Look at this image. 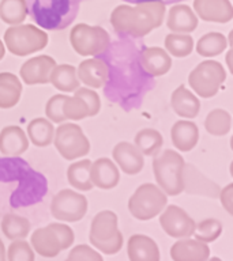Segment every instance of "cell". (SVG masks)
<instances>
[{"instance_id":"cell-1","label":"cell","mask_w":233,"mask_h":261,"mask_svg":"<svg viewBox=\"0 0 233 261\" xmlns=\"http://www.w3.org/2000/svg\"><path fill=\"white\" fill-rule=\"evenodd\" d=\"M165 16V4L161 0H142L135 7L122 4L110 14V23L120 36L142 38L159 28Z\"/></svg>"},{"instance_id":"cell-2","label":"cell","mask_w":233,"mask_h":261,"mask_svg":"<svg viewBox=\"0 0 233 261\" xmlns=\"http://www.w3.org/2000/svg\"><path fill=\"white\" fill-rule=\"evenodd\" d=\"M28 14L37 26L46 30H64L73 23L81 0H25Z\"/></svg>"},{"instance_id":"cell-3","label":"cell","mask_w":233,"mask_h":261,"mask_svg":"<svg viewBox=\"0 0 233 261\" xmlns=\"http://www.w3.org/2000/svg\"><path fill=\"white\" fill-rule=\"evenodd\" d=\"M183 156L175 150H165L155 154L153 159L154 178L165 195L177 196L183 192L181 171L184 166Z\"/></svg>"},{"instance_id":"cell-4","label":"cell","mask_w":233,"mask_h":261,"mask_svg":"<svg viewBox=\"0 0 233 261\" xmlns=\"http://www.w3.org/2000/svg\"><path fill=\"white\" fill-rule=\"evenodd\" d=\"M89 240L94 248L105 254H116L123 246V234L118 227V215L105 210L94 216Z\"/></svg>"},{"instance_id":"cell-5","label":"cell","mask_w":233,"mask_h":261,"mask_svg":"<svg viewBox=\"0 0 233 261\" xmlns=\"http://www.w3.org/2000/svg\"><path fill=\"white\" fill-rule=\"evenodd\" d=\"M48 34L34 24H14L4 33V44L15 56H29L48 45Z\"/></svg>"},{"instance_id":"cell-6","label":"cell","mask_w":233,"mask_h":261,"mask_svg":"<svg viewBox=\"0 0 233 261\" xmlns=\"http://www.w3.org/2000/svg\"><path fill=\"white\" fill-rule=\"evenodd\" d=\"M168 203L165 192L154 184H143L128 200L131 215L138 220H150L161 214Z\"/></svg>"},{"instance_id":"cell-7","label":"cell","mask_w":233,"mask_h":261,"mask_svg":"<svg viewBox=\"0 0 233 261\" xmlns=\"http://www.w3.org/2000/svg\"><path fill=\"white\" fill-rule=\"evenodd\" d=\"M69 42L81 56H97L105 52L110 45V37L101 26L86 23L75 24L69 33Z\"/></svg>"},{"instance_id":"cell-8","label":"cell","mask_w":233,"mask_h":261,"mask_svg":"<svg viewBox=\"0 0 233 261\" xmlns=\"http://www.w3.org/2000/svg\"><path fill=\"white\" fill-rule=\"evenodd\" d=\"M225 79L226 71L222 64L216 60H206L196 65L190 72L188 83L199 97L212 98L218 93Z\"/></svg>"},{"instance_id":"cell-9","label":"cell","mask_w":233,"mask_h":261,"mask_svg":"<svg viewBox=\"0 0 233 261\" xmlns=\"http://www.w3.org/2000/svg\"><path fill=\"white\" fill-rule=\"evenodd\" d=\"M53 144L64 159L74 161L89 154L90 143L78 124H61L53 135Z\"/></svg>"},{"instance_id":"cell-10","label":"cell","mask_w":233,"mask_h":261,"mask_svg":"<svg viewBox=\"0 0 233 261\" xmlns=\"http://www.w3.org/2000/svg\"><path fill=\"white\" fill-rule=\"evenodd\" d=\"M87 199L71 189H63L55 195L51 203V212L61 222H78L86 215Z\"/></svg>"},{"instance_id":"cell-11","label":"cell","mask_w":233,"mask_h":261,"mask_svg":"<svg viewBox=\"0 0 233 261\" xmlns=\"http://www.w3.org/2000/svg\"><path fill=\"white\" fill-rule=\"evenodd\" d=\"M159 216V224L168 236L172 238H187L194 234L195 222L183 208L175 204L165 205Z\"/></svg>"},{"instance_id":"cell-12","label":"cell","mask_w":233,"mask_h":261,"mask_svg":"<svg viewBox=\"0 0 233 261\" xmlns=\"http://www.w3.org/2000/svg\"><path fill=\"white\" fill-rule=\"evenodd\" d=\"M181 179H183V191L191 195L206 196L210 199H216L220 195V187L212 179H208L203 173H200L194 165L184 163L183 171H181Z\"/></svg>"},{"instance_id":"cell-13","label":"cell","mask_w":233,"mask_h":261,"mask_svg":"<svg viewBox=\"0 0 233 261\" xmlns=\"http://www.w3.org/2000/svg\"><path fill=\"white\" fill-rule=\"evenodd\" d=\"M55 65V59L48 55L32 57L20 67V77L29 86L45 85L49 83V76Z\"/></svg>"},{"instance_id":"cell-14","label":"cell","mask_w":233,"mask_h":261,"mask_svg":"<svg viewBox=\"0 0 233 261\" xmlns=\"http://www.w3.org/2000/svg\"><path fill=\"white\" fill-rule=\"evenodd\" d=\"M194 10L206 22L228 23L233 18V7L229 0H194Z\"/></svg>"},{"instance_id":"cell-15","label":"cell","mask_w":233,"mask_h":261,"mask_svg":"<svg viewBox=\"0 0 233 261\" xmlns=\"http://www.w3.org/2000/svg\"><path fill=\"white\" fill-rule=\"evenodd\" d=\"M116 165L124 171L126 174H138L145 165V155L138 150V147L128 142H120L114 146L112 151Z\"/></svg>"},{"instance_id":"cell-16","label":"cell","mask_w":233,"mask_h":261,"mask_svg":"<svg viewBox=\"0 0 233 261\" xmlns=\"http://www.w3.org/2000/svg\"><path fill=\"white\" fill-rule=\"evenodd\" d=\"M77 75L79 82L85 83L91 89H101L106 85L109 77V69L105 61L101 59H87L82 61L77 68Z\"/></svg>"},{"instance_id":"cell-17","label":"cell","mask_w":233,"mask_h":261,"mask_svg":"<svg viewBox=\"0 0 233 261\" xmlns=\"http://www.w3.org/2000/svg\"><path fill=\"white\" fill-rule=\"evenodd\" d=\"M171 257L175 261H204L210 257V248L206 242L187 237L172 245Z\"/></svg>"},{"instance_id":"cell-18","label":"cell","mask_w":233,"mask_h":261,"mask_svg":"<svg viewBox=\"0 0 233 261\" xmlns=\"http://www.w3.org/2000/svg\"><path fill=\"white\" fill-rule=\"evenodd\" d=\"M139 60L142 68L149 73L150 76H162L172 67V57L169 53L158 46H150V48L142 49L139 55Z\"/></svg>"},{"instance_id":"cell-19","label":"cell","mask_w":233,"mask_h":261,"mask_svg":"<svg viewBox=\"0 0 233 261\" xmlns=\"http://www.w3.org/2000/svg\"><path fill=\"white\" fill-rule=\"evenodd\" d=\"M90 178L93 187L100 189H112L119 184L120 173L118 166L109 158H100L91 163L90 167Z\"/></svg>"},{"instance_id":"cell-20","label":"cell","mask_w":233,"mask_h":261,"mask_svg":"<svg viewBox=\"0 0 233 261\" xmlns=\"http://www.w3.org/2000/svg\"><path fill=\"white\" fill-rule=\"evenodd\" d=\"M29 148V138L20 126H6L0 132V152L7 156L22 155Z\"/></svg>"},{"instance_id":"cell-21","label":"cell","mask_w":233,"mask_h":261,"mask_svg":"<svg viewBox=\"0 0 233 261\" xmlns=\"http://www.w3.org/2000/svg\"><path fill=\"white\" fill-rule=\"evenodd\" d=\"M127 253L132 261L159 260V248L153 238L143 234H135L128 240Z\"/></svg>"},{"instance_id":"cell-22","label":"cell","mask_w":233,"mask_h":261,"mask_svg":"<svg viewBox=\"0 0 233 261\" xmlns=\"http://www.w3.org/2000/svg\"><path fill=\"white\" fill-rule=\"evenodd\" d=\"M167 26L172 33L188 34L198 26V18L187 4H176L168 12Z\"/></svg>"},{"instance_id":"cell-23","label":"cell","mask_w":233,"mask_h":261,"mask_svg":"<svg viewBox=\"0 0 233 261\" xmlns=\"http://www.w3.org/2000/svg\"><path fill=\"white\" fill-rule=\"evenodd\" d=\"M171 138L173 146L177 150L187 152L191 151L199 140V129L195 122L181 120L173 124L171 129Z\"/></svg>"},{"instance_id":"cell-24","label":"cell","mask_w":233,"mask_h":261,"mask_svg":"<svg viewBox=\"0 0 233 261\" xmlns=\"http://www.w3.org/2000/svg\"><path fill=\"white\" fill-rule=\"evenodd\" d=\"M171 105L175 113L184 118H195L200 110L199 99L183 85L172 93Z\"/></svg>"},{"instance_id":"cell-25","label":"cell","mask_w":233,"mask_h":261,"mask_svg":"<svg viewBox=\"0 0 233 261\" xmlns=\"http://www.w3.org/2000/svg\"><path fill=\"white\" fill-rule=\"evenodd\" d=\"M32 246L40 256L42 257H56L61 252L60 244L56 234L52 228L46 227L37 228L32 234Z\"/></svg>"},{"instance_id":"cell-26","label":"cell","mask_w":233,"mask_h":261,"mask_svg":"<svg viewBox=\"0 0 233 261\" xmlns=\"http://www.w3.org/2000/svg\"><path fill=\"white\" fill-rule=\"evenodd\" d=\"M22 83L11 72L0 73V109H11L19 102Z\"/></svg>"},{"instance_id":"cell-27","label":"cell","mask_w":233,"mask_h":261,"mask_svg":"<svg viewBox=\"0 0 233 261\" xmlns=\"http://www.w3.org/2000/svg\"><path fill=\"white\" fill-rule=\"evenodd\" d=\"M49 83L53 87L64 93H73L79 87V79L77 75V68L69 64L55 65L49 76Z\"/></svg>"},{"instance_id":"cell-28","label":"cell","mask_w":233,"mask_h":261,"mask_svg":"<svg viewBox=\"0 0 233 261\" xmlns=\"http://www.w3.org/2000/svg\"><path fill=\"white\" fill-rule=\"evenodd\" d=\"M55 128L51 120L48 118H34L29 122L28 136L30 143L37 147H46L53 142Z\"/></svg>"},{"instance_id":"cell-29","label":"cell","mask_w":233,"mask_h":261,"mask_svg":"<svg viewBox=\"0 0 233 261\" xmlns=\"http://www.w3.org/2000/svg\"><path fill=\"white\" fill-rule=\"evenodd\" d=\"M90 167H91V161L89 159H83L69 165L67 169V179L69 185L78 191H91L93 182L90 178Z\"/></svg>"},{"instance_id":"cell-30","label":"cell","mask_w":233,"mask_h":261,"mask_svg":"<svg viewBox=\"0 0 233 261\" xmlns=\"http://www.w3.org/2000/svg\"><path fill=\"white\" fill-rule=\"evenodd\" d=\"M2 231L8 240H24L30 232V222L24 216L7 214L2 219Z\"/></svg>"},{"instance_id":"cell-31","label":"cell","mask_w":233,"mask_h":261,"mask_svg":"<svg viewBox=\"0 0 233 261\" xmlns=\"http://www.w3.org/2000/svg\"><path fill=\"white\" fill-rule=\"evenodd\" d=\"M135 146L138 147V150L146 156L158 154L161 147L164 144V139L158 130L146 128V129L139 130L135 135Z\"/></svg>"},{"instance_id":"cell-32","label":"cell","mask_w":233,"mask_h":261,"mask_svg":"<svg viewBox=\"0 0 233 261\" xmlns=\"http://www.w3.org/2000/svg\"><path fill=\"white\" fill-rule=\"evenodd\" d=\"M228 46V41L221 33H207L200 37L196 44V52L203 57L218 56Z\"/></svg>"},{"instance_id":"cell-33","label":"cell","mask_w":233,"mask_h":261,"mask_svg":"<svg viewBox=\"0 0 233 261\" xmlns=\"http://www.w3.org/2000/svg\"><path fill=\"white\" fill-rule=\"evenodd\" d=\"M28 15L25 0H2L0 2V18L4 23L19 24Z\"/></svg>"},{"instance_id":"cell-34","label":"cell","mask_w":233,"mask_h":261,"mask_svg":"<svg viewBox=\"0 0 233 261\" xmlns=\"http://www.w3.org/2000/svg\"><path fill=\"white\" fill-rule=\"evenodd\" d=\"M165 50L171 56L175 57H187L191 55L194 49V40L190 34H180V33H172L168 34L164 40Z\"/></svg>"},{"instance_id":"cell-35","label":"cell","mask_w":233,"mask_h":261,"mask_svg":"<svg viewBox=\"0 0 233 261\" xmlns=\"http://www.w3.org/2000/svg\"><path fill=\"white\" fill-rule=\"evenodd\" d=\"M232 125V117L229 112L224 109H214L207 114L204 120V128L210 135L225 136L229 134Z\"/></svg>"},{"instance_id":"cell-36","label":"cell","mask_w":233,"mask_h":261,"mask_svg":"<svg viewBox=\"0 0 233 261\" xmlns=\"http://www.w3.org/2000/svg\"><path fill=\"white\" fill-rule=\"evenodd\" d=\"M221 232H222V223L218 219L208 218V219H204L195 224V230H194L192 236H195V240L210 244L221 236Z\"/></svg>"},{"instance_id":"cell-37","label":"cell","mask_w":233,"mask_h":261,"mask_svg":"<svg viewBox=\"0 0 233 261\" xmlns=\"http://www.w3.org/2000/svg\"><path fill=\"white\" fill-rule=\"evenodd\" d=\"M63 113L67 120L78 121L82 118L89 117V108L81 97H67L63 102Z\"/></svg>"},{"instance_id":"cell-38","label":"cell","mask_w":233,"mask_h":261,"mask_svg":"<svg viewBox=\"0 0 233 261\" xmlns=\"http://www.w3.org/2000/svg\"><path fill=\"white\" fill-rule=\"evenodd\" d=\"M6 258L8 260H24L32 261L34 260V252L32 246L24 240H14L11 245L8 246V250L6 252Z\"/></svg>"},{"instance_id":"cell-39","label":"cell","mask_w":233,"mask_h":261,"mask_svg":"<svg viewBox=\"0 0 233 261\" xmlns=\"http://www.w3.org/2000/svg\"><path fill=\"white\" fill-rule=\"evenodd\" d=\"M67 98V95H61V94H57V95H53L51 99H48L46 105H45V114L48 120L53 122H60L65 121L64 113H63V102Z\"/></svg>"},{"instance_id":"cell-40","label":"cell","mask_w":233,"mask_h":261,"mask_svg":"<svg viewBox=\"0 0 233 261\" xmlns=\"http://www.w3.org/2000/svg\"><path fill=\"white\" fill-rule=\"evenodd\" d=\"M74 95L77 97H81L83 101L87 103V108H89V117H93L96 114H98L100 109H101V101H100V97L98 94L91 89H85V87H78L75 91H74Z\"/></svg>"},{"instance_id":"cell-41","label":"cell","mask_w":233,"mask_h":261,"mask_svg":"<svg viewBox=\"0 0 233 261\" xmlns=\"http://www.w3.org/2000/svg\"><path fill=\"white\" fill-rule=\"evenodd\" d=\"M67 258L73 261H81V260L100 261L102 260V256L97 252V250H94L93 248H90L89 245H78V246H75V248L68 253Z\"/></svg>"},{"instance_id":"cell-42","label":"cell","mask_w":233,"mask_h":261,"mask_svg":"<svg viewBox=\"0 0 233 261\" xmlns=\"http://www.w3.org/2000/svg\"><path fill=\"white\" fill-rule=\"evenodd\" d=\"M49 227L52 228L53 231H55V234H56L61 250L68 249L69 246L74 244V238H75V236H74L73 228L68 227L67 224L51 223L49 224Z\"/></svg>"},{"instance_id":"cell-43","label":"cell","mask_w":233,"mask_h":261,"mask_svg":"<svg viewBox=\"0 0 233 261\" xmlns=\"http://www.w3.org/2000/svg\"><path fill=\"white\" fill-rule=\"evenodd\" d=\"M218 196H220L221 204H222L225 210L232 215L233 214V184H228L222 191H220V195Z\"/></svg>"},{"instance_id":"cell-44","label":"cell","mask_w":233,"mask_h":261,"mask_svg":"<svg viewBox=\"0 0 233 261\" xmlns=\"http://www.w3.org/2000/svg\"><path fill=\"white\" fill-rule=\"evenodd\" d=\"M6 258V248H4L3 241L0 240V261Z\"/></svg>"},{"instance_id":"cell-45","label":"cell","mask_w":233,"mask_h":261,"mask_svg":"<svg viewBox=\"0 0 233 261\" xmlns=\"http://www.w3.org/2000/svg\"><path fill=\"white\" fill-rule=\"evenodd\" d=\"M4 55H6V46H4L3 41L0 40V60L3 59Z\"/></svg>"},{"instance_id":"cell-46","label":"cell","mask_w":233,"mask_h":261,"mask_svg":"<svg viewBox=\"0 0 233 261\" xmlns=\"http://www.w3.org/2000/svg\"><path fill=\"white\" fill-rule=\"evenodd\" d=\"M232 49H230V50H229L228 52V55H226V60H228V67H229V69H230V71H232L233 69V67H232V64H230V57H232Z\"/></svg>"}]
</instances>
